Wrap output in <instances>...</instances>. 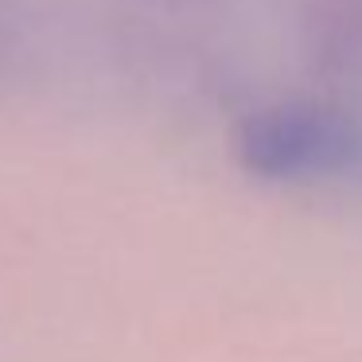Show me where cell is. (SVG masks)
Returning <instances> with one entry per match:
<instances>
[{
    "mask_svg": "<svg viewBox=\"0 0 362 362\" xmlns=\"http://www.w3.org/2000/svg\"><path fill=\"white\" fill-rule=\"evenodd\" d=\"M242 164L276 183H362V125L315 105L265 110L242 129Z\"/></svg>",
    "mask_w": 362,
    "mask_h": 362,
    "instance_id": "obj_1",
    "label": "cell"
}]
</instances>
